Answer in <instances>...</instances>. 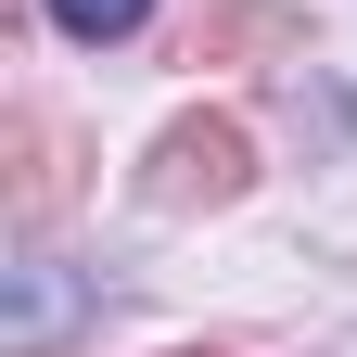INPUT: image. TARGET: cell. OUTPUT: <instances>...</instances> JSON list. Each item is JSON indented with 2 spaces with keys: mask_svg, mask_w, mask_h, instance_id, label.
I'll use <instances>...</instances> for the list:
<instances>
[{
  "mask_svg": "<svg viewBox=\"0 0 357 357\" xmlns=\"http://www.w3.org/2000/svg\"><path fill=\"white\" fill-rule=\"evenodd\" d=\"M52 319H64L52 268H26V281H13V357H38V344H52Z\"/></svg>",
  "mask_w": 357,
  "mask_h": 357,
  "instance_id": "cell-2",
  "label": "cell"
},
{
  "mask_svg": "<svg viewBox=\"0 0 357 357\" xmlns=\"http://www.w3.org/2000/svg\"><path fill=\"white\" fill-rule=\"evenodd\" d=\"M141 13H153V0H52V26H64V38H89V52H102V38H128Z\"/></svg>",
  "mask_w": 357,
  "mask_h": 357,
  "instance_id": "cell-1",
  "label": "cell"
}]
</instances>
